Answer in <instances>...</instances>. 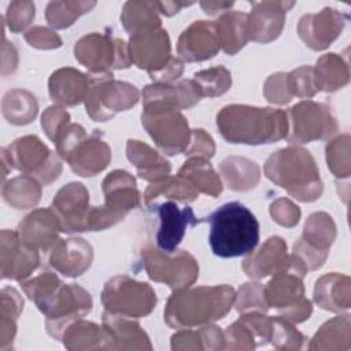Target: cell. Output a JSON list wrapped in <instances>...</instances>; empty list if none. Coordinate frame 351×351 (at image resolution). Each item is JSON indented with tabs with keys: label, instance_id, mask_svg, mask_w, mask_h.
<instances>
[{
	"label": "cell",
	"instance_id": "7dc6e473",
	"mask_svg": "<svg viewBox=\"0 0 351 351\" xmlns=\"http://www.w3.org/2000/svg\"><path fill=\"white\" fill-rule=\"evenodd\" d=\"M269 343L277 350H300L304 336L293 326L292 322L282 317H271V332Z\"/></svg>",
	"mask_w": 351,
	"mask_h": 351
},
{
	"label": "cell",
	"instance_id": "9f6ffc18",
	"mask_svg": "<svg viewBox=\"0 0 351 351\" xmlns=\"http://www.w3.org/2000/svg\"><path fill=\"white\" fill-rule=\"evenodd\" d=\"M215 154V144L213 137L203 129L191 130V141L184 155L188 158L210 159Z\"/></svg>",
	"mask_w": 351,
	"mask_h": 351
},
{
	"label": "cell",
	"instance_id": "11a10c76",
	"mask_svg": "<svg viewBox=\"0 0 351 351\" xmlns=\"http://www.w3.org/2000/svg\"><path fill=\"white\" fill-rule=\"evenodd\" d=\"M263 95H265L266 100L273 104L289 103L293 97L288 89L287 73L271 74L263 85Z\"/></svg>",
	"mask_w": 351,
	"mask_h": 351
},
{
	"label": "cell",
	"instance_id": "bcb514c9",
	"mask_svg": "<svg viewBox=\"0 0 351 351\" xmlns=\"http://www.w3.org/2000/svg\"><path fill=\"white\" fill-rule=\"evenodd\" d=\"M62 285V280L52 271H43L38 276L23 280L21 287L25 295L38 307L47 302Z\"/></svg>",
	"mask_w": 351,
	"mask_h": 351
},
{
	"label": "cell",
	"instance_id": "e575fe53",
	"mask_svg": "<svg viewBox=\"0 0 351 351\" xmlns=\"http://www.w3.org/2000/svg\"><path fill=\"white\" fill-rule=\"evenodd\" d=\"M178 176L185 178L199 193L218 197L222 193L223 185L219 174L214 170L208 159L188 158L178 170Z\"/></svg>",
	"mask_w": 351,
	"mask_h": 351
},
{
	"label": "cell",
	"instance_id": "6125c7cd",
	"mask_svg": "<svg viewBox=\"0 0 351 351\" xmlns=\"http://www.w3.org/2000/svg\"><path fill=\"white\" fill-rule=\"evenodd\" d=\"M18 66V52L12 43H8L3 34L1 45V75L12 74Z\"/></svg>",
	"mask_w": 351,
	"mask_h": 351
},
{
	"label": "cell",
	"instance_id": "836d02e7",
	"mask_svg": "<svg viewBox=\"0 0 351 351\" xmlns=\"http://www.w3.org/2000/svg\"><path fill=\"white\" fill-rule=\"evenodd\" d=\"M219 173L230 191L245 192L256 186L261 178L259 166L243 156H228L219 165Z\"/></svg>",
	"mask_w": 351,
	"mask_h": 351
},
{
	"label": "cell",
	"instance_id": "6da1fadb",
	"mask_svg": "<svg viewBox=\"0 0 351 351\" xmlns=\"http://www.w3.org/2000/svg\"><path fill=\"white\" fill-rule=\"evenodd\" d=\"M217 128L232 144H270L287 138L288 117L281 108L229 104L217 114Z\"/></svg>",
	"mask_w": 351,
	"mask_h": 351
},
{
	"label": "cell",
	"instance_id": "ac0fdd59",
	"mask_svg": "<svg viewBox=\"0 0 351 351\" xmlns=\"http://www.w3.org/2000/svg\"><path fill=\"white\" fill-rule=\"evenodd\" d=\"M148 207L158 213L160 223L156 232V247L163 252H174L182 241L186 229L202 223V218H197L189 206L180 208L173 200L159 204L154 203Z\"/></svg>",
	"mask_w": 351,
	"mask_h": 351
},
{
	"label": "cell",
	"instance_id": "5b68a950",
	"mask_svg": "<svg viewBox=\"0 0 351 351\" xmlns=\"http://www.w3.org/2000/svg\"><path fill=\"white\" fill-rule=\"evenodd\" d=\"M58 155L81 177L101 173L111 162V148L99 130L86 134L80 123H69L55 140Z\"/></svg>",
	"mask_w": 351,
	"mask_h": 351
},
{
	"label": "cell",
	"instance_id": "be15d7a7",
	"mask_svg": "<svg viewBox=\"0 0 351 351\" xmlns=\"http://www.w3.org/2000/svg\"><path fill=\"white\" fill-rule=\"evenodd\" d=\"M199 4L207 15H217L219 12H228V10L232 8L234 1H200Z\"/></svg>",
	"mask_w": 351,
	"mask_h": 351
},
{
	"label": "cell",
	"instance_id": "f546056e",
	"mask_svg": "<svg viewBox=\"0 0 351 351\" xmlns=\"http://www.w3.org/2000/svg\"><path fill=\"white\" fill-rule=\"evenodd\" d=\"M126 156L137 169L140 178L151 182L160 181L170 176V162L162 156L156 149L138 140H128Z\"/></svg>",
	"mask_w": 351,
	"mask_h": 351
},
{
	"label": "cell",
	"instance_id": "f907efd6",
	"mask_svg": "<svg viewBox=\"0 0 351 351\" xmlns=\"http://www.w3.org/2000/svg\"><path fill=\"white\" fill-rule=\"evenodd\" d=\"M223 350H254L258 347L252 330L239 318L223 332Z\"/></svg>",
	"mask_w": 351,
	"mask_h": 351
},
{
	"label": "cell",
	"instance_id": "680465c9",
	"mask_svg": "<svg viewBox=\"0 0 351 351\" xmlns=\"http://www.w3.org/2000/svg\"><path fill=\"white\" fill-rule=\"evenodd\" d=\"M171 350H203L202 335L199 329H180L171 336Z\"/></svg>",
	"mask_w": 351,
	"mask_h": 351
},
{
	"label": "cell",
	"instance_id": "cb8c5ba5",
	"mask_svg": "<svg viewBox=\"0 0 351 351\" xmlns=\"http://www.w3.org/2000/svg\"><path fill=\"white\" fill-rule=\"evenodd\" d=\"M221 49L215 23L195 21L180 34L177 53L184 62H203L214 58Z\"/></svg>",
	"mask_w": 351,
	"mask_h": 351
},
{
	"label": "cell",
	"instance_id": "e7e4bbea",
	"mask_svg": "<svg viewBox=\"0 0 351 351\" xmlns=\"http://www.w3.org/2000/svg\"><path fill=\"white\" fill-rule=\"evenodd\" d=\"M193 3H178V1H156L158 11L166 16H173L177 14L182 7L192 5Z\"/></svg>",
	"mask_w": 351,
	"mask_h": 351
},
{
	"label": "cell",
	"instance_id": "ab89813d",
	"mask_svg": "<svg viewBox=\"0 0 351 351\" xmlns=\"http://www.w3.org/2000/svg\"><path fill=\"white\" fill-rule=\"evenodd\" d=\"M200 193L181 176H167L166 178L151 182L144 192V202L147 206H151L160 196L167 199H176L177 202L191 203L196 200Z\"/></svg>",
	"mask_w": 351,
	"mask_h": 351
},
{
	"label": "cell",
	"instance_id": "91938a15",
	"mask_svg": "<svg viewBox=\"0 0 351 351\" xmlns=\"http://www.w3.org/2000/svg\"><path fill=\"white\" fill-rule=\"evenodd\" d=\"M184 71V63L178 58H174L159 71L149 74V78L155 84H171L178 80Z\"/></svg>",
	"mask_w": 351,
	"mask_h": 351
},
{
	"label": "cell",
	"instance_id": "30bf717a",
	"mask_svg": "<svg viewBox=\"0 0 351 351\" xmlns=\"http://www.w3.org/2000/svg\"><path fill=\"white\" fill-rule=\"evenodd\" d=\"M5 148L12 167L22 171V174L34 177L43 185L53 182L62 173V158L37 136L19 137Z\"/></svg>",
	"mask_w": 351,
	"mask_h": 351
},
{
	"label": "cell",
	"instance_id": "60d3db41",
	"mask_svg": "<svg viewBox=\"0 0 351 351\" xmlns=\"http://www.w3.org/2000/svg\"><path fill=\"white\" fill-rule=\"evenodd\" d=\"M23 310L21 293L11 287L1 289V314H0V347L4 350L14 341L16 335V321Z\"/></svg>",
	"mask_w": 351,
	"mask_h": 351
},
{
	"label": "cell",
	"instance_id": "4fadbf2b",
	"mask_svg": "<svg viewBox=\"0 0 351 351\" xmlns=\"http://www.w3.org/2000/svg\"><path fill=\"white\" fill-rule=\"evenodd\" d=\"M288 134L291 144H306L315 140H328L337 132V122L330 108L324 103L303 100L287 111Z\"/></svg>",
	"mask_w": 351,
	"mask_h": 351
},
{
	"label": "cell",
	"instance_id": "ffe728a7",
	"mask_svg": "<svg viewBox=\"0 0 351 351\" xmlns=\"http://www.w3.org/2000/svg\"><path fill=\"white\" fill-rule=\"evenodd\" d=\"M89 206V192L81 182H70L62 186L51 204V208L60 219L64 233L86 232Z\"/></svg>",
	"mask_w": 351,
	"mask_h": 351
},
{
	"label": "cell",
	"instance_id": "52a82bcc",
	"mask_svg": "<svg viewBox=\"0 0 351 351\" xmlns=\"http://www.w3.org/2000/svg\"><path fill=\"white\" fill-rule=\"evenodd\" d=\"M89 89L85 97L86 114L96 122H106L118 112L134 107L138 89L125 81H117L112 73H89Z\"/></svg>",
	"mask_w": 351,
	"mask_h": 351
},
{
	"label": "cell",
	"instance_id": "7a4b0ae2",
	"mask_svg": "<svg viewBox=\"0 0 351 351\" xmlns=\"http://www.w3.org/2000/svg\"><path fill=\"white\" fill-rule=\"evenodd\" d=\"M230 285H203L173 291L165 307V321L176 329H189L222 319L234 304Z\"/></svg>",
	"mask_w": 351,
	"mask_h": 351
},
{
	"label": "cell",
	"instance_id": "ee69618b",
	"mask_svg": "<svg viewBox=\"0 0 351 351\" xmlns=\"http://www.w3.org/2000/svg\"><path fill=\"white\" fill-rule=\"evenodd\" d=\"M192 80L197 85L203 97L221 96L232 85V74L223 66H215L197 71L193 74Z\"/></svg>",
	"mask_w": 351,
	"mask_h": 351
},
{
	"label": "cell",
	"instance_id": "9a60e30c",
	"mask_svg": "<svg viewBox=\"0 0 351 351\" xmlns=\"http://www.w3.org/2000/svg\"><path fill=\"white\" fill-rule=\"evenodd\" d=\"M335 237L336 225L333 218L324 211L314 213L307 218L302 237L293 244V254L308 271L317 270L326 261Z\"/></svg>",
	"mask_w": 351,
	"mask_h": 351
},
{
	"label": "cell",
	"instance_id": "8992f818",
	"mask_svg": "<svg viewBox=\"0 0 351 351\" xmlns=\"http://www.w3.org/2000/svg\"><path fill=\"white\" fill-rule=\"evenodd\" d=\"M104 203L90 207L86 232H99L122 221L129 211L140 207L141 193L134 177L125 170H114L101 182Z\"/></svg>",
	"mask_w": 351,
	"mask_h": 351
},
{
	"label": "cell",
	"instance_id": "484cf974",
	"mask_svg": "<svg viewBox=\"0 0 351 351\" xmlns=\"http://www.w3.org/2000/svg\"><path fill=\"white\" fill-rule=\"evenodd\" d=\"M293 5V1L254 3L248 14L250 40L262 44L274 41L282 32L287 11Z\"/></svg>",
	"mask_w": 351,
	"mask_h": 351
},
{
	"label": "cell",
	"instance_id": "681fc988",
	"mask_svg": "<svg viewBox=\"0 0 351 351\" xmlns=\"http://www.w3.org/2000/svg\"><path fill=\"white\" fill-rule=\"evenodd\" d=\"M287 84L292 97L310 99L319 92L314 77V69L310 66H302L287 73Z\"/></svg>",
	"mask_w": 351,
	"mask_h": 351
},
{
	"label": "cell",
	"instance_id": "1f68e13d",
	"mask_svg": "<svg viewBox=\"0 0 351 351\" xmlns=\"http://www.w3.org/2000/svg\"><path fill=\"white\" fill-rule=\"evenodd\" d=\"M59 341L71 351L110 350V341L104 328L82 318L70 322L63 329Z\"/></svg>",
	"mask_w": 351,
	"mask_h": 351
},
{
	"label": "cell",
	"instance_id": "816d5d0a",
	"mask_svg": "<svg viewBox=\"0 0 351 351\" xmlns=\"http://www.w3.org/2000/svg\"><path fill=\"white\" fill-rule=\"evenodd\" d=\"M32 1H12L5 14V23L12 33H21L34 19L36 11Z\"/></svg>",
	"mask_w": 351,
	"mask_h": 351
},
{
	"label": "cell",
	"instance_id": "5bb4252c",
	"mask_svg": "<svg viewBox=\"0 0 351 351\" xmlns=\"http://www.w3.org/2000/svg\"><path fill=\"white\" fill-rule=\"evenodd\" d=\"M141 123L165 155L185 152L191 141L186 118L176 110H143Z\"/></svg>",
	"mask_w": 351,
	"mask_h": 351
},
{
	"label": "cell",
	"instance_id": "9c48e42d",
	"mask_svg": "<svg viewBox=\"0 0 351 351\" xmlns=\"http://www.w3.org/2000/svg\"><path fill=\"white\" fill-rule=\"evenodd\" d=\"M140 259L147 276L152 281L163 282L171 291L189 288L199 277L197 261L184 250L169 254L154 247H144Z\"/></svg>",
	"mask_w": 351,
	"mask_h": 351
},
{
	"label": "cell",
	"instance_id": "d590c367",
	"mask_svg": "<svg viewBox=\"0 0 351 351\" xmlns=\"http://www.w3.org/2000/svg\"><path fill=\"white\" fill-rule=\"evenodd\" d=\"M1 196L12 208H33L41 199V182L32 176H16L3 184Z\"/></svg>",
	"mask_w": 351,
	"mask_h": 351
},
{
	"label": "cell",
	"instance_id": "603a6c76",
	"mask_svg": "<svg viewBox=\"0 0 351 351\" xmlns=\"http://www.w3.org/2000/svg\"><path fill=\"white\" fill-rule=\"evenodd\" d=\"M60 232V219L51 207L33 210L16 228L18 237L26 247L44 254H48Z\"/></svg>",
	"mask_w": 351,
	"mask_h": 351
},
{
	"label": "cell",
	"instance_id": "4dcf8cb0",
	"mask_svg": "<svg viewBox=\"0 0 351 351\" xmlns=\"http://www.w3.org/2000/svg\"><path fill=\"white\" fill-rule=\"evenodd\" d=\"M314 302L324 310L340 313L351 306L350 277L329 273L319 277L314 287Z\"/></svg>",
	"mask_w": 351,
	"mask_h": 351
},
{
	"label": "cell",
	"instance_id": "44dd1931",
	"mask_svg": "<svg viewBox=\"0 0 351 351\" xmlns=\"http://www.w3.org/2000/svg\"><path fill=\"white\" fill-rule=\"evenodd\" d=\"M346 21L344 14L325 7L317 14L303 15L298 23V34L308 48L324 51L341 34Z\"/></svg>",
	"mask_w": 351,
	"mask_h": 351
},
{
	"label": "cell",
	"instance_id": "277c9868",
	"mask_svg": "<svg viewBox=\"0 0 351 351\" xmlns=\"http://www.w3.org/2000/svg\"><path fill=\"white\" fill-rule=\"evenodd\" d=\"M265 176L296 200L310 203L321 197L324 184L310 151L289 145L273 152L265 162Z\"/></svg>",
	"mask_w": 351,
	"mask_h": 351
},
{
	"label": "cell",
	"instance_id": "f5cc1de1",
	"mask_svg": "<svg viewBox=\"0 0 351 351\" xmlns=\"http://www.w3.org/2000/svg\"><path fill=\"white\" fill-rule=\"evenodd\" d=\"M69 123L70 114L64 110V107L58 104L49 106L41 115V128L44 129L47 137L53 143Z\"/></svg>",
	"mask_w": 351,
	"mask_h": 351
},
{
	"label": "cell",
	"instance_id": "7bdbcfd3",
	"mask_svg": "<svg viewBox=\"0 0 351 351\" xmlns=\"http://www.w3.org/2000/svg\"><path fill=\"white\" fill-rule=\"evenodd\" d=\"M95 5L96 1H51L45 10V18L51 27L66 29Z\"/></svg>",
	"mask_w": 351,
	"mask_h": 351
},
{
	"label": "cell",
	"instance_id": "7402d4cb",
	"mask_svg": "<svg viewBox=\"0 0 351 351\" xmlns=\"http://www.w3.org/2000/svg\"><path fill=\"white\" fill-rule=\"evenodd\" d=\"M40 252L26 247L16 230L3 229L0 234L1 277L22 282L40 266Z\"/></svg>",
	"mask_w": 351,
	"mask_h": 351
},
{
	"label": "cell",
	"instance_id": "d4e9b609",
	"mask_svg": "<svg viewBox=\"0 0 351 351\" xmlns=\"http://www.w3.org/2000/svg\"><path fill=\"white\" fill-rule=\"evenodd\" d=\"M93 248L81 237L58 239L48 251V265L66 277H78L92 265Z\"/></svg>",
	"mask_w": 351,
	"mask_h": 351
},
{
	"label": "cell",
	"instance_id": "f6af8a7d",
	"mask_svg": "<svg viewBox=\"0 0 351 351\" xmlns=\"http://www.w3.org/2000/svg\"><path fill=\"white\" fill-rule=\"evenodd\" d=\"M328 169L336 178H348L351 174L350 165V136L341 134L326 144Z\"/></svg>",
	"mask_w": 351,
	"mask_h": 351
},
{
	"label": "cell",
	"instance_id": "7c38bea8",
	"mask_svg": "<svg viewBox=\"0 0 351 351\" xmlns=\"http://www.w3.org/2000/svg\"><path fill=\"white\" fill-rule=\"evenodd\" d=\"M74 56L89 73H110L111 70L128 69L132 64L128 44L123 40L96 32L75 43Z\"/></svg>",
	"mask_w": 351,
	"mask_h": 351
},
{
	"label": "cell",
	"instance_id": "d6986e66",
	"mask_svg": "<svg viewBox=\"0 0 351 351\" xmlns=\"http://www.w3.org/2000/svg\"><path fill=\"white\" fill-rule=\"evenodd\" d=\"M143 110L181 111L197 104L203 96L193 80H181L171 84H149L143 92Z\"/></svg>",
	"mask_w": 351,
	"mask_h": 351
},
{
	"label": "cell",
	"instance_id": "f35d334b",
	"mask_svg": "<svg viewBox=\"0 0 351 351\" xmlns=\"http://www.w3.org/2000/svg\"><path fill=\"white\" fill-rule=\"evenodd\" d=\"M1 112L11 125H27L36 118L38 103L29 90L12 89L8 90L1 100Z\"/></svg>",
	"mask_w": 351,
	"mask_h": 351
},
{
	"label": "cell",
	"instance_id": "3957f363",
	"mask_svg": "<svg viewBox=\"0 0 351 351\" xmlns=\"http://www.w3.org/2000/svg\"><path fill=\"white\" fill-rule=\"evenodd\" d=\"M202 222L210 223L208 243L219 258L247 256L259 243V222L240 202L222 204Z\"/></svg>",
	"mask_w": 351,
	"mask_h": 351
},
{
	"label": "cell",
	"instance_id": "ba28073f",
	"mask_svg": "<svg viewBox=\"0 0 351 351\" xmlns=\"http://www.w3.org/2000/svg\"><path fill=\"white\" fill-rule=\"evenodd\" d=\"M100 300L104 311L129 318H141L155 308L156 293L149 284L121 274L104 284Z\"/></svg>",
	"mask_w": 351,
	"mask_h": 351
},
{
	"label": "cell",
	"instance_id": "f1b7e54d",
	"mask_svg": "<svg viewBox=\"0 0 351 351\" xmlns=\"http://www.w3.org/2000/svg\"><path fill=\"white\" fill-rule=\"evenodd\" d=\"M89 75L73 67L55 70L48 81V92L52 101L62 107H73L82 101L88 95Z\"/></svg>",
	"mask_w": 351,
	"mask_h": 351
},
{
	"label": "cell",
	"instance_id": "4316f807",
	"mask_svg": "<svg viewBox=\"0 0 351 351\" xmlns=\"http://www.w3.org/2000/svg\"><path fill=\"white\" fill-rule=\"evenodd\" d=\"M291 255L287 252V243L280 236L269 237L258 251H252L243 261L241 267L251 278H265L280 273L289 266Z\"/></svg>",
	"mask_w": 351,
	"mask_h": 351
},
{
	"label": "cell",
	"instance_id": "e0dca14e",
	"mask_svg": "<svg viewBox=\"0 0 351 351\" xmlns=\"http://www.w3.org/2000/svg\"><path fill=\"white\" fill-rule=\"evenodd\" d=\"M307 271L304 263L295 254H291L288 269L273 274V278L263 287L269 308L282 311L302 302L304 299L303 277Z\"/></svg>",
	"mask_w": 351,
	"mask_h": 351
},
{
	"label": "cell",
	"instance_id": "03108f58",
	"mask_svg": "<svg viewBox=\"0 0 351 351\" xmlns=\"http://www.w3.org/2000/svg\"><path fill=\"white\" fill-rule=\"evenodd\" d=\"M12 169H14V167H12L11 160H10L7 148L3 147V148H1V184L5 182V177H7V174H8Z\"/></svg>",
	"mask_w": 351,
	"mask_h": 351
},
{
	"label": "cell",
	"instance_id": "94428289",
	"mask_svg": "<svg viewBox=\"0 0 351 351\" xmlns=\"http://www.w3.org/2000/svg\"><path fill=\"white\" fill-rule=\"evenodd\" d=\"M278 313H280V317H282L284 319H287L295 325V324H300V322L308 319V317L313 313V306H311V302L304 298L298 304H295L289 308H285L282 311H278Z\"/></svg>",
	"mask_w": 351,
	"mask_h": 351
},
{
	"label": "cell",
	"instance_id": "db71d44e",
	"mask_svg": "<svg viewBox=\"0 0 351 351\" xmlns=\"http://www.w3.org/2000/svg\"><path fill=\"white\" fill-rule=\"evenodd\" d=\"M300 208L287 197H278L270 204V215L284 228H293L300 219Z\"/></svg>",
	"mask_w": 351,
	"mask_h": 351
},
{
	"label": "cell",
	"instance_id": "6f0895ef",
	"mask_svg": "<svg viewBox=\"0 0 351 351\" xmlns=\"http://www.w3.org/2000/svg\"><path fill=\"white\" fill-rule=\"evenodd\" d=\"M25 40L30 47L38 49H55L62 47V38L51 29L33 26L25 33Z\"/></svg>",
	"mask_w": 351,
	"mask_h": 351
},
{
	"label": "cell",
	"instance_id": "2e32d148",
	"mask_svg": "<svg viewBox=\"0 0 351 351\" xmlns=\"http://www.w3.org/2000/svg\"><path fill=\"white\" fill-rule=\"evenodd\" d=\"M130 62L148 75L162 70L171 59V44L167 32L162 26L141 29L130 34L128 43Z\"/></svg>",
	"mask_w": 351,
	"mask_h": 351
},
{
	"label": "cell",
	"instance_id": "8fae6325",
	"mask_svg": "<svg viewBox=\"0 0 351 351\" xmlns=\"http://www.w3.org/2000/svg\"><path fill=\"white\" fill-rule=\"evenodd\" d=\"M90 293L77 284H64L37 308L45 315V329L55 340L60 339L63 329L73 321L92 311Z\"/></svg>",
	"mask_w": 351,
	"mask_h": 351
},
{
	"label": "cell",
	"instance_id": "83f0119b",
	"mask_svg": "<svg viewBox=\"0 0 351 351\" xmlns=\"http://www.w3.org/2000/svg\"><path fill=\"white\" fill-rule=\"evenodd\" d=\"M101 326L108 336L110 350H152L145 330L137 321L129 317L104 311L101 315Z\"/></svg>",
	"mask_w": 351,
	"mask_h": 351
},
{
	"label": "cell",
	"instance_id": "74e56055",
	"mask_svg": "<svg viewBox=\"0 0 351 351\" xmlns=\"http://www.w3.org/2000/svg\"><path fill=\"white\" fill-rule=\"evenodd\" d=\"M310 350H350L351 326L350 315H340L326 321L313 336Z\"/></svg>",
	"mask_w": 351,
	"mask_h": 351
},
{
	"label": "cell",
	"instance_id": "b9f144b4",
	"mask_svg": "<svg viewBox=\"0 0 351 351\" xmlns=\"http://www.w3.org/2000/svg\"><path fill=\"white\" fill-rule=\"evenodd\" d=\"M156 1H126L121 14L123 29L133 34L141 29L162 26Z\"/></svg>",
	"mask_w": 351,
	"mask_h": 351
},
{
	"label": "cell",
	"instance_id": "8d00e7d4",
	"mask_svg": "<svg viewBox=\"0 0 351 351\" xmlns=\"http://www.w3.org/2000/svg\"><path fill=\"white\" fill-rule=\"evenodd\" d=\"M314 69L315 82L319 90L336 92L350 81V69L347 62L337 53L322 55Z\"/></svg>",
	"mask_w": 351,
	"mask_h": 351
},
{
	"label": "cell",
	"instance_id": "d6a6232c",
	"mask_svg": "<svg viewBox=\"0 0 351 351\" xmlns=\"http://www.w3.org/2000/svg\"><path fill=\"white\" fill-rule=\"evenodd\" d=\"M219 38L221 49L226 55L237 53L248 41V14L241 11H228L214 22Z\"/></svg>",
	"mask_w": 351,
	"mask_h": 351
},
{
	"label": "cell",
	"instance_id": "c3c4849f",
	"mask_svg": "<svg viewBox=\"0 0 351 351\" xmlns=\"http://www.w3.org/2000/svg\"><path fill=\"white\" fill-rule=\"evenodd\" d=\"M236 310L243 314L248 311H262L266 313L269 306L265 299L263 285L259 282H245L239 288L234 298Z\"/></svg>",
	"mask_w": 351,
	"mask_h": 351
}]
</instances>
